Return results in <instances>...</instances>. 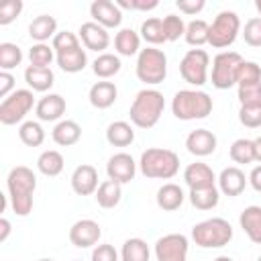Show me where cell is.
<instances>
[{
  "instance_id": "obj_18",
  "label": "cell",
  "mask_w": 261,
  "mask_h": 261,
  "mask_svg": "<svg viewBox=\"0 0 261 261\" xmlns=\"http://www.w3.org/2000/svg\"><path fill=\"white\" fill-rule=\"evenodd\" d=\"M80 39H82L84 47L90 49V51H104L110 45L108 31L104 27H100L98 22H94V20L84 22L80 27Z\"/></svg>"
},
{
  "instance_id": "obj_44",
  "label": "cell",
  "mask_w": 261,
  "mask_h": 261,
  "mask_svg": "<svg viewBox=\"0 0 261 261\" xmlns=\"http://www.w3.org/2000/svg\"><path fill=\"white\" fill-rule=\"evenodd\" d=\"M241 106H261V82L251 86H239Z\"/></svg>"
},
{
  "instance_id": "obj_50",
  "label": "cell",
  "mask_w": 261,
  "mask_h": 261,
  "mask_svg": "<svg viewBox=\"0 0 261 261\" xmlns=\"http://www.w3.org/2000/svg\"><path fill=\"white\" fill-rule=\"evenodd\" d=\"M175 6H177L179 12H184V14H198V12L204 10L206 2H204V0H177Z\"/></svg>"
},
{
  "instance_id": "obj_35",
  "label": "cell",
  "mask_w": 261,
  "mask_h": 261,
  "mask_svg": "<svg viewBox=\"0 0 261 261\" xmlns=\"http://www.w3.org/2000/svg\"><path fill=\"white\" fill-rule=\"evenodd\" d=\"M208 31H210V24L206 20H202V18H196V20H192V22L186 24L184 39H186L188 45H192V47L198 49V47H202V45L208 43Z\"/></svg>"
},
{
  "instance_id": "obj_42",
  "label": "cell",
  "mask_w": 261,
  "mask_h": 261,
  "mask_svg": "<svg viewBox=\"0 0 261 261\" xmlns=\"http://www.w3.org/2000/svg\"><path fill=\"white\" fill-rule=\"evenodd\" d=\"M163 33H165V39L167 41H177L179 37L186 35V22L181 16L177 14H167L163 18Z\"/></svg>"
},
{
  "instance_id": "obj_45",
  "label": "cell",
  "mask_w": 261,
  "mask_h": 261,
  "mask_svg": "<svg viewBox=\"0 0 261 261\" xmlns=\"http://www.w3.org/2000/svg\"><path fill=\"white\" fill-rule=\"evenodd\" d=\"M243 39L251 47H261V16L249 18L243 29Z\"/></svg>"
},
{
  "instance_id": "obj_39",
  "label": "cell",
  "mask_w": 261,
  "mask_h": 261,
  "mask_svg": "<svg viewBox=\"0 0 261 261\" xmlns=\"http://www.w3.org/2000/svg\"><path fill=\"white\" fill-rule=\"evenodd\" d=\"M22 61V51L14 43H0V69L10 71Z\"/></svg>"
},
{
  "instance_id": "obj_48",
  "label": "cell",
  "mask_w": 261,
  "mask_h": 261,
  "mask_svg": "<svg viewBox=\"0 0 261 261\" xmlns=\"http://www.w3.org/2000/svg\"><path fill=\"white\" fill-rule=\"evenodd\" d=\"M116 6L118 8H128V10H153L159 6L157 0H116Z\"/></svg>"
},
{
  "instance_id": "obj_53",
  "label": "cell",
  "mask_w": 261,
  "mask_h": 261,
  "mask_svg": "<svg viewBox=\"0 0 261 261\" xmlns=\"http://www.w3.org/2000/svg\"><path fill=\"white\" fill-rule=\"evenodd\" d=\"M10 222H8V218H0V243H4L6 239H8V234H10Z\"/></svg>"
},
{
  "instance_id": "obj_20",
  "label": "cell",
  "mask_w": 261,
  "mask_h": 261,
  "mask_svg": "<svg viewBox=\"0 0 261 261\" xmlns=\"http://www.w3.org/2000/svg\"><path fill=\"white\" fill-rule=\"evenodd\" d=\"M35 114L43 122L59 120L65 114V98L59 96V94H47V96H43L37 102V106H35Z\"/></svg>"
},
{
  "instance_id": "obj_28",
  "label": "cell",
  "mask_w": 261,
  "mask_h": 261,
  "mask_svg": "<svg viewBox=\"0 0 261 261\" xmlns=\"http://www.w3.org/2000/svg\"><path fill=\"white\" fill-rule=\"evenodd\" d=\"M114 49L118 55L130 57V55H139L141 51V37L133 31V29H120L114 37Z\"/></svg>"
},
{
  "instance_id": "obj_56",
  "label": "cell",
  "mask_w": 261,
  "mask_h": 261,
  "mask_svg": "<svg viewBox=\"0 0 261 261\" xmlns=\"http://www.w3.org/2000/svg\"><path fill=\"white\" fill-rule=\"evenodd\" d=\"M255 8H257V12L261 14V0H255Z\"/></svg>"
},
{
  "instance_id": "obj_24",
  "label": "cell",
  "mask_w": 261,
  "mask_h": 261,
  "mask_svg": "<svg viewBox=\"0 0 261 261\" xmlns=\"http://www.w3.org/2000/svg\"><path fill=\"white\" fill-rule=\"evenodd\" d=\"M29 35L37 43H45L47 39H53L57 35V20L49 14H39L29 24Z\"/></svg>"
},
{
  "instance_id": "obj_47",
  "label": "cell",
  "mask_w": 261,
  "mask_h": 261,
  "mask_svg": "<svg viewBox=\"0 0 261 261\" xmlns=\"http://www.w3.org/2000/svg\"><path fill=\"white\" fill-rule=\"evenodd\" d=\"M22 12V2L20 0H6L0 4V24H10L18 14Z\"/></svg>"
},
{
  "instance_id": "obj_23",
  "label": "cell",
  "mask_w": 261,
  "mask_h": 261,
  "mask_svg": "<svg viewBox=\"0 0 261 261\" xmlns=\"http://www.w3.org/2000/svg\"><path fill=\"white\" fill-rule=\"evenodd\" d=\"M241 228L255 243L261 245V206H247L239 216Z\"/></svg>"
},
{
  "instance_id": "obj_9",
  "label": "cell",
  "mask_w": 261,
  "mask_h": 261,
  "mask_svg": "<svg viewBox=\"0 0 261 261\" xmlns=\"http://www.w3.org/2000/svg\"><path fill=\"white\" fill-rule=\"evenodd\" d=\"M35 106L33 90H14L8 98L0 102V122L10 126L20 122Z\"/></svg>"
},
{
  "instance_id": "obj_12",
  "label": "cell",
  "mask_w": 261,
  "mask_h": 261,
  "mask_svg": "<svg viewBox=\"0 0 261 261\" xmlns=\"http://www.w3.org/2000/svg\"><path fill=\"white\" fill-rule=\"evenodd\" d=\"M100 237H102V228L92 218H82V220L73 222L71 228H69V241L77 249L94 247L100 241Z\"/></svg>"
},
{
  "instance_id": "obj_10",
  "label": "cell",
  "mask_w": 261,
  "mask_h": 261,
  "mask_svg": "<svg viewBox=\"0 0 261 261\" xmlns=\"http://www.w3.org/2000/svg\"><path fill=\"white\" fill-rule=\"evenodd\" d=\"M208 65H210V57L204 49H190L179 61V73L184 82L200 88L208 82Z\"/></svg>"
},
{
  "instance_id": "obj_31",
  "label": "cell",
  "mask_w": 261,
  "mask_h": 261,
  "mask_svg": "<svg viewBox=\"0 0 261 261\" xmlns=\"http://www.w3.org/2000/svg\"><path fill=\"white\" fill-rule=\"evenodd\" d=\"M218 200H220V190L216 186L190 190V202L198 210H212V208H216Z\"/></svg>"
},
{
  "instance_id": "obj_17",
  "label": "cell",
  "mask_w": 261,
  "mask_h": 261,
  "mask_svg": "<svg viewBox=\"0 0 261 261\" xmlns=\"http://www.w3.org/2000/svg\"><path fill=\"white\" fill-rule=\"evenodd\" d=\"M249 177H245V171L230 165V167H224L218 175V190L228 196V198H234V196H241L245 186H247Z\"/></svg>"
},
{
  "instance_id": "obj_14",
  "label": "cell",
  "mask_w": 261,
  "mask_h": 261,
  "mask_svg": "<svg viewBox=\"0 0 261 261\" xmlns=\"http://www.w3.org/2000/svg\"><path fill=\"white\" fill-rule=\"evenodd\" d=\"M106 173L108 179H114L118 184H128L130 179H135L137 163L128 153H114L106 163Z\"/></svg>"
},
{
  "instance_id": "obj_26",
  "label": "cell",
  "mask_w": 261,
  "mask_h": 261,
  "mask_svg": "<svg viewBox=\"0 0 261 261\" xmlns=\"http://www.w3.org/2000/svg\"><path fill=\"white\" fill-rule=\"evenodd\" d=\"M53 141L61 147H71L80 141L82 137V126L75 122V120H59L51 133Z\"/></svg>"
},
{
  "instance_id": "obj_49",
  "label": "cell",
  "mask_w": 261,
  "mask_h": 261,
  "mask_svg": "<svg viewBox=\"0 0 261 261\" xmlns=\"http://www.w3.org/2000/svg\"><path fill=\"white\" fill-rule=\"evenodd\" d=\"M92 261H118V253L112 245L102 243L96 245V249L92 251Z\"/></svg>"
},
{
  "instance_id": "obj_30",
  "label": "cell",
  "mask_w": 261,
  "mask_h": 261,
  "mask_svg": "<svg viewBox=\"0 0 261 261\" xmlns=\"http://www.w3.org/2000/svg\"><path fill=\"white\" fill-rule=\"evenodd\" d=\"M63 165H65L63 155H61L59 151H55V149L43 151V153L39 155V159H37V169H39L43 175H47V177L59 175V173L63 171Z\"/></svg>"
},
{
  "instance_id": "obj_16",
  "label": "cell",
  "mask_w": 261,
  "mask_h": 261,
  "mask_svg": "<svg viewBox=\"0 0 261 261\" xmlns=\"http://www.w3.org/2000/svg\"><path fill=\"white\" fill-rule=\"evenodd\" d=\"M216 135L208 128H196L186 137V147L196 157H206L216 151Z\"/></svg>"
},
{
  "instance_id": "obj_37",
  "label": "cell",
  "mask_w": 261,
  "mask_h": 261,
  "mask_svg": "<svg viewBox=\"0 0 261 261\" xmlns=\"http://www.w3.org/2000/svg\"><path fill=\"white\" fill-rule=\"evenodd\" d=\"M228 153H230V159L234 163H241V165L253 163L255 161V143L251 139H237L230 145Z\"/></svg>"
},
{
  "instance_id": "obj_2",
  "label": "cell",
  "mask_w": 261,
  "mask_h": 261,
  "mask_svg": "<svg viewBox=\"0 0 261 261\" xmlns=\"http://www.w3.org/2000/svg\"><path fill=\"white\" fill-rule=\"evenodd\" d=\"M165 110V98L159 90L155 88H145L141 90L133 104H130V110H128V116H130V122L139 128H153L161 114Z\"/></svg>"
},
{
  "instance_id": "obj_25",
  "label": "cell",
  "mask_w": 261,
  "mask_h": 261,
  "mask_svg": "<svg viewBox=\"0 0 261 261\" xmlns=\"http://www.w3.org/2000/svg\"><path fill=\"white\" fill-rule=\"evenodd\" d=\"M184 190L177 186V184H163L159 190H157V206L165 212H173L177 210L181 204H184Z\"/></svg>"
},
{
  "instance_id": "obj_57",
  "label": "cell",
  "mask_w": 261,
  "mask_h": 261,
  "mask_svg": "<svg viewBox=\"0 0 261 261\" xmlns=\"http://www.w3.org/2000/svg\"><path fill=\"white\" fill-rule=\"evenodd\" d=\"M39 261H55V259H49V257H43V259H39Z\"/></svg>"
},
{
  "instance_id": "obj_3",
  "label": "cell",
  "mask_w": 261,
  "mask_h": 261,
  "mask_svg": "<svg viewBox=\"0 0 261 261\" xmlns=\"http://www.w3.org/2000/svg\"><path fill=\"white\" fill-rule=\"evenodd\" d=\"M139 169L149 179H171L179 171V157L171 149L151 147L141 153Z\"/></svg>"
},
{
  "instance_id": "obj_33",
  "label": "cell",
  "mask_w": 261,
  "mask_h": 261,
  "mask_svg": "<svg viewBox=\"0 0 261 261\" xmlns=\"http://www.w3.org/2000/svg\"><path fill=\"white\" fill-rule=\"evenodd\" d=\"M120 67H122V63H120L118 55H112V53H102V55H98V57L94 59V63H92V71H94L100 80H108V77L116 75V73L120 71Z\"/></svg>"
},
{
  "instance_id": "obj_8",
  "label": "cell",
  "mask_w": 261,
  "mask_h": 261,
  "mask_svg": "<svg viewBox=\"0 0 261 261\" xmlns=\"http://www.w3.org/2000/svg\"><path fill=\"white\" fill-rule=\"evenodd\" d=\"M243 57L237 51H220L214 59H212V86L218 90H228L237 84L239 77V69L243 65Z\"/></svg>"
},
{
  "instance_id": "obj_51",
  "label": "cell",
  "mask_w": 261,
  "mask_h": 261,
  "mask_svg": "<svg viewBox=\"0 0 261 261\" xmlns=\"http://www.w3.org/2000/svg\"><path fill=\"white\" fill-rule=\"evenodd\" d=\"M14 88V75L10 71H0V96L8 98Z\"/></svg>"
},
{
  "instance_id": "obj_7",
  "label": "cell",
  "mask_w": 261,
  "mask_h": 261,
  "mask_svg": "<svg viewBox=\"0 0 261 261\" xmlns=\"http://www.w3.org/2000/svg\"><path fill=\"white\" fill-rule=\"evenodd\" d=\"M241 33V18L232 10H222L216 14V18L210 24L208 31V45L214 49H224L230 47Z\"/></svg>"
},
{
  "instance_id": "obj_59",
  "label": "cell",
  "mask_w": 261,
  "mask_h": 261,
  "mask_svg": "<svg viewBox=\"0 0 261 261\" xmlns=\"http://www.w3.org/2000/svg\"><path fill=\"white\" fill-rule=\"evenodd\" d=\"M75 261H80V259H75Z\"/></svg>"
},
{
  "instance_id": "obj_32",
  "label": "cell",
  "mask_w": 261,
  "mask_h": 261,
  "mask_svg": "<svg viewBox=\"0 0 261 261\" xmlns=\"http://www.w3.org/2000/svg\"><path fill=\"white\" fill-rule=\"evenodd\" d=\"M55 59H57L59 69H63L65 73H77L88 63V55L82 47L73 49V51H67V53H59V55H55Z\"/></svg>"
},
{
  "instance_id": "obj_4",
  "label": "cell",
  "mask_w": 261,
  "mask_h": 261,
  "mask_svg": "<svg viewBox=\"0 0 261 261\" xmlns=\"http://www.w3.org/2000/svg\"><path fill=\"white\" fill-rule=\"evenodd\" d=\"M171 112L179 120L206 118L212 112V98L202 90H179L171 100Z\"/></svg>"
},
{
  "instance_id": "obj_58",
  "label": "cell",
  "mask_w": 261,
  "mask_h": 261,
  "mask_svg": "<svg viewBox=\"0 0 261 261\" xmlns=\"http://www.w3.org/2000/svg\"><path fill=\"white\" fill-rule=\"evenodd\" d=\"M257 261H261V255H259V257H257Z\"/></svg>"
},
{
  "instance_id": "obj_5",
  "label": "cell",
  "mask_w": 261,
  "mask_h": 261,
  "mask_svg": "<svg viewBox=\"0 0 261 261\" xmlns=\"http://www.w3.org/2000/svg\"><path fill=\"white\" fill-rule=\"evenodd\" d=\"M230 239H232V226L228 220L220 216L202 220L192 228V241L202 249H220L228 245Z\"/></svg>"
},
{
  "instance_id": "obj_54",
  "label": "cell",
  "mask_w": 261,
  "mask_h": 261,
  "mask_svg": "<svg viewBox=\"0 0 261 261\" xmlns=\"http://www.w3.org/2000/svg\"><path fill=\"white\" fill-rule=\"evenodd\" d=\"M253 143H255V161L261 163V137H257Z\"/></svg>"
},
{
  "instance_id": "obj_36",
  "label": "cell",
  "mask_w": 261,
  "mask_h": 261,
  "mask_svg": "<svg viewBox=\"0 0 261 261\" xmlns=\"http://www.w3.org/2000/svg\"><path fill=\"white\" fill-rule=\"evenodd\" d=\"M18 139L27 145V147H41L45 141V130L39 122L35 120H27L20 124L18 128Z\"/></svg>"
},
{
  "instance_id": "obj_43",
  "label": "cell",
  "mask_w": 261,
  "mask_h": 261,
  "mask_svg": "<svg viewBox=\"0 0 261 261\" xmlns=\"http://www.w3.org/2000/svg\"><path fill=\"white\" fill-rule=\"evenodd\" d=\"M261 82V67L255 61H243L237 77V86H251Z\"/></svg>"
},
{
  "instance_id": "obj_15",
  "label": "cell",
  "mask_w": 261,
  "mask_h": 261,
  "mask_svg": "<svg viewBox=\"0 0 261 261\" xmlns=\"http://www.w3.org/2000/svg\"><path fill=\"white\" fill-rule=\"evenodd\" d=\"M71 190L77 196H92L98 190V171L94 165L82 163L71 173Z\"/></svg>"
},
{
  "instance_id": "obj_13",
  "label": "cell",
  "mask_w": 261,
  "mask_h": 261,
  "mask_svg": "<svg viewBox=\"0 0 261 261\" xmlns=\"http://www.w3.org/2000/svg\"><path fill=\"white\" fill-rule=\"evenodd\" d=\"M90 16L94 18V22H98L106 31L116 29L122 22V10L116 6V2H110V0H94L90 4Z\"/></svg>"
},
{
  "instance_id": "obj_1",
  "label": "cell",
  "mask_w": 261,
  "mask_h": 261,
  "mask_svg": "<svg viewBox=\"0 0 261 261\" xmlns=\"http://www.w3.org/2000/svg\"><path fill=\"white\" fill-rule=\"evenodd\" d=\"M8 200L16 216H29L33 210V194L37 190V175L27 165H16L6 177Z\"/></svg>"
},
{
  "instance_id": "obj_52",
  "label": "cell",
  "mask_w": 261,
  "mask_h": 261,
  "mask_svg": "<svg viewBox=\"0 0 261 261\" xmlns=\"http://www.w3.org/2000/svg\"><path fill=\"white\" fill-rule=\"evenodd\" d=\"M249 184H251V188H253L255 192H261V165H257V167L251 169V173H249Z\"/></svg>"
},
{
  "instance_id": "obj_22",
  "label": "cell",
  "mask_w": 261,
  "mask_h": 261,
  "mask_svg": "<svg viewBox=\"0 0 261 261\" xmlns=\"http://www.w3.org/2000/svg\"><path fill=\"white\" fill-rule=\"evenodd\" d=\"M24 82L33 92H47L53 88L55 84V75L51 71V67H35L29 65L24 69Z\"/></svg>"
},
{
  "instance_id": "obj_27",
  "label": "cell",
  "mask_w": 261,
  "mask_h": 261,
  "mask_svg": "<svg viewBox=\"0 0 261 261\" xmlns=\"http://www.w3.org/2000/svg\"><path fill=\"white\" fill-rule=\"evenodd\" d=\"M106 141L112 147H128L135 141V130L126 120H114L106 128Z\"/></svg>"
},
{
  "instance_id": "obj_38",
  "label": "cell",
  "mask_w": 261,
  "mask_h": 261,
  "mask_svg": "<svg viewBox=\"0 0 261 261\" xmlns=\"http://www.w3.org/2000/svg\"><path fill=\"white\" fill-rule=\"evenodd\" d=\"M141 37L151 43V45H161L165 43V33H163V18H147L143 24H141Z\"/></svg>"
},
{
  "instance_id": "obj_19",
  "label": "cell",
  "mask_w": 261,
  "mask_h": 261,
  "mask_svg": "<svg viewBox=\"0 0 261 261\" xmlns=\"http://www.w3.org/2000/svg\"><path fill=\"white\" fill-rule=\"evenodd\" d=\"M218 177L214 175L212 167L208 163H202V161H196V163H190L186 169H184V181L188 184L190 190H198V188H210L214 186Z\"/></svg>"
},
{
  "instance_id": "obj_29",
  "label": "cell",
  "mask_w": 261,
  "mask_h": 261,
  "mask_svg": "<svg viewBox=\"0 0 261 261\" xmlns=\"http://www.w3.org/2000/svg\"><path fill=\"white\" fill-rule=\"evenodd\" d=\"M122 198V184L114 179H104L96 190V202L102 208H114Z\"/></svg>"
},
{
  "instance_id": "obj_55",
  "label": "cell",
  "mask_w": 261,
  "mask_h": 261,
  "mask_svg": "<svg viewBox=\"0 0 261 261\" xmlns=\"http://www.w3.org/2000/svg\"><path fill=\"white\" fill-rule=\"evenodd\" d=\"M214 261H232V259H230V257H226V255H220V257H216Z\"/></svg>"
},
{
  "instance_id": "obj_34",
  "label": "cell",
  "mask_w": 261,
  "mask_h": 261,
  "mask_svg": "<svg viewBox=\"0 0 261 261\" xmlns=\"http://www.w3.org/2000/svg\"><path fill=\"white\" fill-rule=\"evenodd\" d=\"M149 245L139 239V237H133V239H126L122 249H120V259L122 261H149Z\"/></svg>"
},
{
  "instance_id": "obj_41",
  "label": "cell",
  "mask_w": 261,
  "mask_h": 261,
  "mask_svg": "<svg viewBox=\"0 0 261 261\" xmlns=\"http://www.w3.org/2000/svg\"><path fill=\"white\" fill-rule=\"evenodd\" d=\"M51 47H53L55 55H59V53H67V51L80 49L82 45H80V37H77V35H73L71 31H61V33H57V35L53 37Z\"/></svg>"
},
{
  "instance_id": "obj_40",
  "label": "cell",
  "mask_w": 261,
  "mask_h": 261,
  "mask_svg": "<svg viewBox=\"0 0 261 261\" xmlns=\"http://www.w3.org/2000/svg\"><path fill=\"white\" fill-rule=\"evenodd\" d=\"M53 57H55V51L47 43H35L29 49V61L35 67H49L51 61H53Z\"/></svg>"
},
{
  "instance_id": "obj_21",
  "label": "cell",
  "mask_w": 261,
  "mask_h": 261,
  "mask_svg": "<svg viewBox=\"0 0 261 261\" xmlns=\"http://www.w3.org/2000/svg\"><path fill=\"white\" fill-rule=\"evenodd\" d=\"M116 96H118L116 86H114L112 82H106V80L96 82V84L90 88V94H88L90 104H92L94 108H98V110L110 108V106L116 102Z\"/></svg>"
},
{
  "instance_id": "obj_6",
  "label": "cell",
  "mask_w": 261,
  "mask_h": 261,
  "mask_svg": "<svg viewBox=\"0 0 261 261\" xmlns=\"http://www.w3.org/2000/svg\"><path fill=\"white\" fill-rule=\"evenodd\" d=\"M167 75V57L161 49L145 47L137 55V77L147 86H157Z\"/></svg>"
},
{
  "instance_id": "obj_11",
  "label": "cell",
  "mask_w": 261,
  "mask_h": 261,
  "mask_svg": "<svg viewBox=\"0 0 261 261\" xmlns=\"http://www.w3.org/2000/svg\"><path fill=\"white\" fill-rule=\"evenodd\" d=\"M188 237L181 232H169L157 239L155 243V259L157 261H186L188 259Z\"/></svg>"
},
{
  "instance_id": "obj_46",
  "label": "cell",
  "mask_w": 261,
  "mask_h": 261,
  "mask_svg": "<svg viewBox=\"0 0 261 261\" xmlns=\"http://www.w3.org/2000/svg\"><path fill=\"white\" fill-rule=\"evenodd\" d=\"M239 120L247 128H259L261 126V106H241Z\"/></svg>"
}]
</instances>
